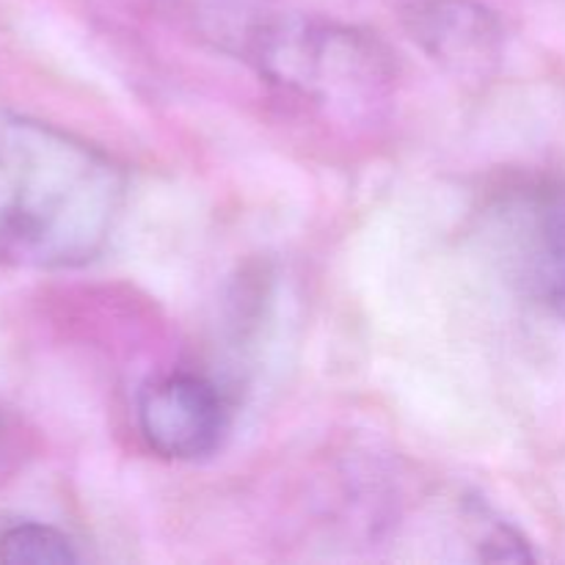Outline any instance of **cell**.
Masks as SVG:
<instances>
[{"instance_id":"6da1fadb","label":"cell","mask_w":565,"mask_h":565,"mask_svg":"<svg viewBox=\"0 0 565 565\" xmlns=\"http://www.w3.org/2000/svg\"><path fill=\"white\" fill-rule=\"evenodd\" d=\"M125 202L114 160L70 132L0 108V265L58 270L108 246Z\"/></svg>"},{"instance_id":"7a4b0ae2","label":"cell","mask_w":565,"mask_h":565,"mask_svg":"<svg viewBox=\"0 0 565 565\" xmlns=\"http://www.w3.org/2000/svg\"><path fill=\"white\" fill-rule=\"evenodd\" d=\"M259 61L270 77L323 103H370L386 81L373 42L326 22H279L259 39Z\"/></svg>"},{"instance_id":"3957f363","label":"cell","mask_w":565,"mask_h":565,"mask_svg":"<svg viewBox=\"0 0 565 565\" xmlns=\"http://www.w3.org/2000/svg\"><path fill=\"white\" fill-rule=\"evenodd\" d=\"M505 259L516 279L565 318V188L530 185L500 210Z\"/></svg>"},{"instance_id":"277c9868","label":"cell","mask_w":565,"mask_h":565,"mask_svg":"<svg viewBox=\"0 0 565 565\" xmlns=\"http://www.w3.org/2000/svg\"><path fill=\"white\" fill-rule=\"evenodd\" d=\"M143 439L166 458H202L218 447L226 408L218 390L199 375H169L149 386L138 406Z\"/></svg>"},{"instance_id":"5b68a950","label":"cell","mask_w":565,"mask_h":565,"mask_svg":"<svg viewBox=\"0 0 565 565\" xmlns=\"http://www.w3.org/2000/svg\"><path fill=\"white\" fill-rule=\"evenodd\" d=\"M414 39L425 44L436 58L458 70H483L497 55L500 28L480 6L467 0H425L408 14Z\"/></svg>"},{"instance_id":"8992f818","label":"cell","mask_w":565,"mask_h":565,"mask_svg":"<svg viewBox=\"0 0 565 565\" xmlns=\"http://www.w3.org/2000/svg\"><path fill=\"white\" fill-rule=\"evenodd\" d=\"M77 555L70 539L55 527L36 522H17L0 530V563L9 565H66Z\"/></svg>"}]
</instances>
